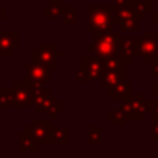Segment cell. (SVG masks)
<instances>
[{
    "label": "cell",
    "instance_id": "24",
    "mask_svg": "<svg viewBox=\"0 0 158 158\" xmlns=\"http://www.w3.org/2000/svg\"><path fill=\"white\" fill-rule=\"evenodd\" d=\"M146 104L151 119H158V100H146Z\"/></svg>",
    "mask_w": 158,
    "mask_h": 158
},
{
    "label": "cell",
    "instance_id": "12",
    "mask_svg": "<svg viewBox=\"0 0 158 158\" xmlns=\"http://www.w3.org/2000/svg\"><path fill=\"white\" fill-rule=\"evenodd\" d=\"M69 144V126H53L49 132L47 146H68Z\"/></svg>",
    "mask_w": 158,
    "mask_h": 158
},
{
    "label": "cell",
    "instance_id": "9",
    "mask_svg": "<svg viewBox=\"0 0 158 158\" xmlns=\"http://www.w3.org/2000/svg\"><path fill=\"white\" fill-rule=\"evenodd\" d=\"M19 49V33L17 31H0V57H11Z\"/></svg>",
    "mask_w": 158,
    "mask_h": 158
},
{
    "label": "cell",
    "instance_id": "8",
    "mask_svg": "<svg viewBox=\"0 0 158 158\" xmlns=\"http://www.w3.org/2000/svg\"><path fill=\"white\" fill-rule=\"evenodd\" d=\"M81 68L86 72L89 82L100 81L104 74V64L103 58L97 57L96 54L93 56H83L81 58Z\"/></svg>",
    "mask_w": 158,
    "mask_h": 158
},
{
    "label": "cell",
    "instance_id": "19",
    "mask_svg": "<svg viewBox=\"0 0 158 158\" xmlns=\"http://www.w3.org/2000/svg\"><path fill=\"white\" fill-rule=\"evenodd\" d=\"M0 107H17L11 87H0Z\"/></svg>",
    "mask_w": 158,
    "mask_h": 158
},
{
    "label": "cell",
    "instance_id": "3",
    "mask_svg": "<svg viewBox=\"0 0 158 158\" xmlns=\"http://www.w3.org/2000/svg\"><path fill=\"white\" fill-rule=\"evenodd\" d=\"M146 100L147 98H146L144 94H132L128 100L121 101L119 110L125 115L126 119L143 121L146 118V115H148Z\"/></svg>",
    "mask_w": 158,
    "mask_h": 158
},
{
    "label": "cell",
    "instance_id": "26",
    "mask_svg": "<svg viewBox=\"0 0 158 158\" xmlns=\"http://www.w3.org/2000/svg\"><path fill=\"white\" fill-rule=\"evenodd\" d=\"M150 136L153 137V139H157L158 140V119H151Z\"/></svg>",
    "mask_w": 158,
    "mask_h": 158
},
{
    "label": "cell",
    "instance_id": "1",
    "mask_svg": "<svg viewBox=\"0 0 158 158\" xmlns=\"http://www.w3.org/2000/svg\"><path fill=\"white\" fill-rule=\"evenodd\" d=\"M119 32L115 29L108 31V32H97L94 33V43L87 44V49L93 52L97 57L110 58L118 56V47H119Z\"/></svg>",
    "mask_w": 158,
    "mask_h": 158
},
{
    "label": "cell",
    "instance_id": "29",
    "mask_svg": "<svg viewBox=\"0 0 158 158\" xmlns=\"http://www.w3.org/2000/svg\"><path fill=\"white\" fill-rule=\"evenodd\" d=\"M151 75L153 77H158V61L151 64Z\"/></svg>",
    "mask_w": 158,
    "mask_h": 158
},
{
    "label": "cell",
    "instance_id": "30",
    "mask_svg": "<svg viewBox=\"0 0 158 158\" xmlns=\"http://www.w3.org/2000/svg\"><path fill=\"white\" fill-rule=\"evenodd\" d=\"M7 17V7L6 6H0V19H4Z\"/></svg>",
    "mask_w": 158,
    "mask_h": 158
},
{
    "label": "cell",
    "instance_id": "11",
    "mask_svg": "<svg viewBox=\"0 0 158 158\" xmlns=\"http://www.w3.org/2000/svg\"><path fill=\"white\" fill-rule=\"evenodd\" d=\"M14 98H15L17 107H31L33 106L32 89L27 82H13L11 85Z\"/></svg>",
    "mask_w": 158,
    "mask_h": 158
},
{
    "label": "cell",
    "instance_id": "6",
    "mask_svg": "<svg viewBox=\"0 0 158 158\" xmlns=\"http://www.w3.org/2000/svg\"><path fill=\"white\" fill-rule=\"evenodd\" d=\"M57 46L56 44H38V49L31 52V61L39 63L50 69L57 68Z\"/></svg>",
    "mask_w": 158,
    "mask_h": 158
},
{
    "label": "cell",
    "instance_id": "17",
    "mask_svg": "<svg viewBox=\"0 0 158 158\" xmlns=\"http://www.w3.org/2000/svg\"><path fill=\"white\" fill-rule=\"evenodd\" d=\"M132 4H133V10L137 19H144L146 15L148 13H151V7H153L151 0H143V2L132 0Z\"/></svg>",
    "mask_w": 158,
    "mask_h": 158
},
{
    "label": "cell",
    "instance_id": "21",
    "mask_svg": "<svg viewBox=\"0 0 158 158\" xmlns=\"http://www.w3.org/2000/svg\"><path fill=\"white\" fill-rule=\"evenodd\" d=\"M61 18H63V24L65 27L75 25L77 24V7L75 6H64Z\"/></svg>",
    "mask_w": 158,
    "mask_h": 158
},
{
    "label": "cell",
    "instance_id": "32",
    "mask_svg": "<svg viewBox=\"0 0 158 158\" xmlns=\"http://www.w3.org/2000/svg\"><path fill=\"white\" fill-rule=\"evenodd\" d=\"M128 0H114V7H118V6H123L126 4Z\"/></svg>",
    "mask_w": 158,
    "mask_h": 158
},
{
    "label": "cell",
    "instance_id": "20",
    "mask_svg": "<svg viewBox=\"0 0 158 158\" xmlns=\"http://www.w3.org/2000/svg\"><path fill=\"white\" fill-rule=\"evenodd\" d=\"M87 144L89 146L101 144V128L98 125H90L87 128Z\"/></svg>",
    "mask_w": 158,
    "mask_h": 158
},
{
    "label": "cell",
    "instance_id": "4",
    "mask_svg": "<svg viewBox=\"0 0 158 158\" xmlns=\"http://www.w3.org/2000/svg\"><path fill=\"white\" fill-rule=\"evenodd\" d=\"M27 75H25V82L31 86V89H35L39 86H44L52 81V69L42 65L39 63H29L25 64Z\"/></svg>",
    "mask_w": 158,
    "mask_h": 158
},
{
    "label": "cell",
    "instance_id": "22",
    "mask_svg": "<svg viewBox=\"0 0 158 158\" xmlns=\"http://www.w3.org/2000/svg\"><path fill=\"white\" fill-rule=\"evenodd\" d=\"M107 119H108L110 122H112L114 126H123L126 123V121H128L119 108H115V110H112V111H110L108 114H107Z\"/></svg>",
    "mask_w": 158,
    "mask_h": 158
},
{
    "label": "cell",
    "instance_id": "33",
    "mask_svg": "<svg viewBox=\"0 0 158 158\" xmlns=\"http://www.w3.org/2000/svg\"><path fill=\"white\" fill-rule=\"evenodd\" d=\"M0 108H2V107H0Z\"/></svg>",
    "mask_w": 158,
    "mask_h": 158
},
{
    "label": "cell",
    "instance_id": "15",
    "mask_svg": "<svg viewBox=\"0 0 158 158\" xmlns=\"http://www.w3.org/2000/svg\"><path fill=\"white\" fill-rule=\"evenodd\" d=\"M64 3L63 0H52L43 8V15L46 19H58L63 15Z\"/></svg>",
    "mask_w": 158,
    "mask_h": 158
},
{
    "label": "cell",
    "instance_id": "7",
    "mask_svg": "<svg viewBox=\"0 0 158 158\" xmlns=\"http://www.w3.org/2000/svg\"><path fill=\"white\" fill-rule=\"evenodd\" d=\"M50 128H52L50 119H32L29 125L25 126L24 131L29 133L39 146H47Z\"/></svg>",
    "mask_w": 158,
    "mask_h": 158
},
{
    "label": "cell",
    "instance_id": "5",
    "mask_svg": "<svg viewBox=\"0 0 158 158\" xmlns=\"http://www.w3.org/2000/svg\"><path fill=\"white\" fill-rule=\"evenodd\" d=\"M139 57H143L144 63L150 65L158 61V32L147 31L139 39Z\"/></svg>",
    "mask_w": 158,
    "mask_h": 158
},
{
    "label": "cell",
    "instance_id": "10",
    "mask_svg": "<svg viewBox=\"0 0 158 158\" xmlns=\"http://www.w3.org/2000/svg\"><path fill=\"white\" fill-rule=\"evenodd\" d=\"M118 56L131 64L135 57H139V39L137 38H121L119 47H118Z\"/></svg>",
    "mask_w": 158,
    "mask_h": 158
},
{
    "label": "cell",
    "instance_id": "25",
    "mask_svg": "<svg viewBox=\"0 0 158 158\" xmlns=\"http://www.w3.org/2000/svg\"><path fill=\"white\" fill-rule=\"evenodd\" d=\"M63 111H64V103L61 100H57V101H56V104H54V107L52 108V111L49 112L50 121L57 119V115L63 114Z\"/></svg>",
    "mask_w": 158,
    "mask_h": 158
},
{
    "label": "cell",
    "instance_id": "23",
    "mask_svg": "<svg viewBox=\"0 0 158 158\" xmlns=\"http://www.w3.org/2000/svg\"><path fill=\"white\" fill-rule=\"evenodd\" d=\"M121 32H137L139 31V19L137 18H129L118 24Z\"/></svg>",
    "mask_w": 158,
    "mask_h": 158
},
{
    "label": "cell",
    "instance_id": "2",
    "mask_svg": "<svg viewBox=\"0 0 158 158\" xmlns=\"http://www.w3.org/2000/svg\"><path fill=\"white\" fill-rule=\"evenodd\" d=\"M112 13H114V6H89L87 29L93 33L112 31L114 29Z\"/></svg>",
    "mask_w": 158,
    "mask_h": 158
},
{
    "label": "cell",
    "instance_id": "28",
    "mask_svg": "<svg viewBox=\"0 0 158 158\" xmlns=\"http://www.w3.org/2000/svg\"><path fill=\"white\" fill-rule=\"evenodd\" d=\"M151 94L156 96L158 100V82H153L151 83Z\"/></svg>",
    "mask_w": 158,
    "mask_h": 158
},
{
    "label": "cell",
    "instance_id": "14",
    "mask_svg": "<svg viewBox=\"0 0 158 158\" xmlns=\"http://www.w3.org/2000/svg\"><path fill=\"white\" fill-rule=\"evenodd\" d=\"M126 81V74L125 69L122 71H104L103 77L100 79V87L101 89H110L118 85L119 82Z\"/></svg>",
    "mask_w": 158,
    "mask_h": 158
},
{
    "label": "cell",
    "instance_id": "13",
    "mask_svg": "<svg viewBox=\"0 0 158 158\" xmlns=\"http://www.w3.org/2000/svg\"><path fill=\"white\" fill-rule=\"evenodd\" d=\"M107 94L111 96L115 101H125L133 94V85L132 82L122 81L114 87L107 89Z\"/></svg>",
    "mask_w": 158,
    "mask_h": 158
},
{
    "label": "cell",
    "instance_id": "31",
    "mask_svg": "<svg viewBox=\"0 0 158 158\" xmlns=\"http://www.w3.org/2000/svg\"><path fill=\"white\" fill-rule=\"evenodd\" d=\"M151 24L154 27H158V11L157 13H153V15H151Z\"/></svg>",
    "mask_w": 158,
    "mask_h": 158
},
{
    "label": "cell",
    "instance_id": "18",
    "mask_svg": "<svg viewBox=\"0 0 158 158\" xmlns=\"http://www.w3.org/2000/svg\"><path fill=\"white\" fill-rule=\"evenodd\" d=\"M103 64H104V71H122L126 67V63L119 56L106 58V60H103Z\"/></svg>",
    "mask_w": 158,
    "mask_h": 158
},
{
    "label": "cell",
    "instance_id": "27",
    "mask_svg": "<svg viewBox=\"0 0 158 158\" xmlns=\"http://www.w3.org/2000/svg\"><path fill=\"white\" fill-rule=\"evenodd\" d=\"M75 79L79 82H89V78H87L86 72H85L82 68H79L75 71Z\"/></svg>",
    "mask_w": 158,
    "mask_h": 158
},
{
    "label": "cell",
    "instance_id": "16",
    "mask_svg": "<svg viewBox=\"0 0 158 158\" xmlns=\"http://www.w3.org/2000/svg\"><path fill=\"white\" fill-rule=\"evenodd\" d=\"M18 139H19V144H18L19 151H38L39 150V144L36 143V140L25 131L19 132Z\"/></svg>",
    "mask_w": 158,
    "mask_h": 158
}]
</instances>
